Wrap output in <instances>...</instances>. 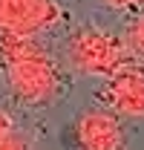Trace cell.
<instances>
[{
    "mask_svg": "<svg viewBox=\"0 0 144 150\" xmlns=\"http://www.w3.org/2000/svg\"><path fill=\"white\" fill-rule=\"evenodd\" d=\"M0 69L12 93L26 104H49L61 95V67L37 38L0 35Z\"/></svg>",
    "mask_w": 144,
    "mask_h": 150,
    "instance_id": "6da1fadb",
    "label": "cell"
},
{
    "mask_svg": "<svg viewBox=\"0 0 144 150\" xmlns=\"http://www.w3.org/2000/svg\"><path fill=\"white\" fill-rule=\"evenodd\" d=\"M66 58L69 67L90 78H112L141 61L118 35L98 26H81L66 38Z\"/></svg>",
    "mask_w": 144,
    "mask_h": 150,
    "instance_id": "7a4b0ae2",
    "label": "cell"
},
{
    "mask_svg": "<svg viewBox=\"0 0 144 150\" xmlns=\"http://www.w3.org/2000/svg\"><path fill=\"white\" fill-rule=\"evenodd\" d=\"M61 18L58 0H0V35L37 38Z\"/></svg>",
    "mask_w": 144,
    "mask_h": 150,
    "instance_id": "3957f363",
    "label": "cell"
},
{
    "mask_svg": "<svg viewBox=\"0 0 144 150\" xmlns=\"http://www.w3.org/2000/svg\"><path fill=\"white\" fill-rule=\"evenodd\" d=\"M101 98L115 115L144 118V67H130L124 72L107 78Z\"/></svg>",
    "mask_w": 144,
    "mask_h": 150,
    "instance_id": "277c9868",
    "label": "cell"
},
{
    "mask_svg": "<svg viewBox=\"0 0 144 150\" xmlns=\"http://www.w3.org/2000/svg\"><path fill=\"white\" fill-rule=\"evenodd\" d=\"M75 136L84 150H124V127L118 115L104 110H87L75 121Z\"/></svg>",
    "mask_w": 144,
    "mask_h": 150,
    "instance_id": "5b68a950",
    "label": "cell"
},
{
    "mask_svg": "<svg viewBox=\"0 0 144 150\" xmlns=\"http://www.w3.org/2000/svg\"><path fill=\"white\" fill-rule=\"evenodd\" d=\"M0 150H26V139L18 133L12 115L0 112Z\"/></svg>",
    "mask_w": 144,
    "mask_h": 150,
    "instance_id": "8992f818",
    "label": "cell"
},
{
    "mask_svg": "<svg viewBox=\"0 0 144 150\" xmlns=\"http://www.w3.org/2000/svg\"><path fill=\"white\" fill-rule=\"evenodd\" d=\"M130 46H133L136 55H144V15L136 20V26L130 32Z\"/></svg>",
    "mask_w": 144,
    "mask_h": 150,
    "instance_id": "52a82bcc",
    "label": "cell"
},
{
    "mask_svg": "<svg viewBox=\"0 0 144 150\" xmlns=\"http://www.w3.org/2000/svg\"><path fill=\"white\" fill-rule=\"evenodd\" d=\"M109 9H136V6H144V0H104Z\"/></svg>",
    "mask_w": 144,
    "mask_h": 150,
    "instance_id": "ba28073f",
    "label": "cell"
}]
</instances>
